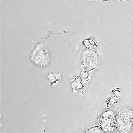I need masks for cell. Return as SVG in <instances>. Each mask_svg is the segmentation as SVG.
<instances>
[{
    "label": "cell",
    "instance_id": "2",
    "mask_svg": "<svg viewBox=\"0 0 133 133\" xmlns=\"http://www.w3.org/2000/svg\"><path fill=\"white\" fill-rule=\"evenodd\" d=\"M46 77L50 81L51 85L62 79L61 75L59 72L49 73L47 75Z\"/></svg>",
    "mask_w": 133,
    "mask_h": 133
},
{
    "label": "cell",
    "instance_id": "1",
    "mask_svg": "<svg viewBox=\"0 0 133 133\" xmlns=\"http://www.w3.org/2000/svg\"><path fill=\"white\" fill-rule=\"evenodd\" d=\"M30 58L35 64L42 66L47 65L50 60L48 50L45 49L42 43L41 42L36 45L31 53Z\"/></svg>",
    "mask_w": 133,
    "mask_h": 133
}]
</instances>
